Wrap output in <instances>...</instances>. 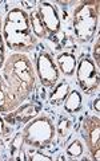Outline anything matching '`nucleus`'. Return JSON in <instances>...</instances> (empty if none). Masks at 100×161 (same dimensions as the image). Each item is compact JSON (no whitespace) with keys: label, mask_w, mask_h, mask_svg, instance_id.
<instances>
[{"label":"nucleus","mask_w":100,"mask_h":161,"mask_svg":"<svg viewBox=\"0 0 100 161\" xmlns=\"http://www.w3.org/2000/svg\"><path fill=\"white\" fill-rule=\"evenodd\" d=\"M24 142V138H23V134L22 133H18L15 136V138L12 140V145H11V156H12V160H16V156L19 153H23L22 152V145Z\"/></svg>","instance_id":"16"},{"label":"nucleus","mask_w":100,"mask_h":161,"mask_svg":"<svg viewBox=\"0 0 100 161\" xmlns=\"http://www.w3.org/2000/svg\"><path fill=\"white\" fill-rule=\"evenodd\" d=\"M82 106H83V99H82L80 93L76 92V90H71V92L68 93L67 98L64 99V109H66V112L75 114V113L80 112Z\"/></svg>","instance_id":"13"},{"label":"nucleus","mask_w":100,"mask_h":161,"mask_svg":"<svg viewBox=\"0 0 100 161\" xmlns=\"http://www.w3.org/2000/svg\"><path fill=\"white\" fill-rule=\"evenodd\" d=\"M19 99L15 97L13 93L8 89L6 80L0 74V113H9L15 112L20 106Z\"/></svg>","instance_id":"9"},{"label":"nucleus","mask_w":100,"mask_h":161,"mask_svg":"<svg viewBox=\"0 0 100 161\" xmlns=\"http://www.w3.org/2000/svg\"><path fill=\"white\" fill-rule=\"evenodd\" d=\"M82 136L92 154V158H100V119L99 115H87L82 125Z\"/></svg>","instance_id":"7"},{"label":"nucleus","mask_w":100,"mask_h":161,"mask_svg":"<svg viewBox=\"0 0 100 161\" xmlns=\"http://www.w3.org/2000/svg\"><path fill=\"white\" fill-rule=\"evenodd\" d=\"M28 18H29V23H31V28H32V32L35 36L38 39H47L48 38L47 30L44 27L43 20L40 18L38 9H32V11L28 14Z\"/></svg>","instance_id":"12"},{"label":"nucleus","mask_w":100,"mask_h":161,"mask_svg":"<svg viewBox=\"0 0 100 161\" xmlns=\"http://www.w3.org/2000/svg\"><path fill=\"white\" fill-rule=\"evenodd\" d=\"M39 108L33 106V105H24L19 110L16 109L15 113H11V115H7L4 121H7L9 124H15V122H28L31 121L33 117L38 115Z\"/></svg>","instance_id":"10"},{"label":"nucleus","mask_w":100,"mask_h":161,"mask_svg":"<svg viewBox=\"0 0 100 161\" xmlns=\"http://www.w3.org/2000/svg\"><path fill=\"white\" fill-rule=\"evenodd\" d=\"M99 97H96V101H95V103H93V108H95V110H96V113H99L100 112V109H99Z\"/></svg>","instance_id":"22"},{"label":"nucleus","mask_w":100,"mask_h":161,"mask_svg":"<svg viewBox=\"0 0 100 161\" xmlns=\"http://www.w3.org/2000/svg\"><path fill=\"white\" fill-rule=\"evenodd\" d=\"M2 27H3V22H2V18H0V67H3L4 62V55H6V43H4V39H3V31H2Z\"/></svg>","instance_id":"18"},{"label":"nucleus","mask_w":100,"mask_h":161,"mask_svg":"<svg viewBox=\"0 0 100 161\" xmlns=\"http://www.w3.org/2000/svg\"><path fill=\"white\" fill-rule=\"evenodd\" d=\"M7 133V126H6V121L3 117H0V136Z\"/></svg>","instance_id":"21"},{"label":"nucleus","mask_w":100,"mask_h":161,"mask_svg":"<svg viewBox=\"0 0 100 161\" xmlns=\"http://www.w3.org/2000/svg\"><path fill=\"white\" fill-rule=\"evenodd\" d=\"M84 152V145L80 140H73L71 144L66 148V153L71 158H79Z\"/></svg>","instance_id":"15"},{"label":"nucleus","mask_w":100,"mask_h":161,"mask_svg":"<svg viewBox=\"0 0 100 161\" xmlns=\"http://www.w3.org/2000/svg\"><path fill=\"white\" fill-rule=\"evenodd\" d=\"M29 157H27V160H31V161H52V158L47 154H43L38 152V150H33V152H29L27 153Z\"/></svg>","instance_id":"19"},{"label":"nucleus","mask_w":100,"mask_h":161,"mask_svg":"<svg viewBox=\"0 0 100 161\" xmlns=\"http://www.w3.org/2000/svg\"><path fill=\"white\" fill-rule=\"evenodd\" d=\"M76 64H78L76 57L72 53L68 51L60 53L56 58V66L64 75H72L75 70H76Z\"/></svg>","instance_id":"11"},{"label":"nucleus","mask_w":100,"mask_h":161,"mask_svg":"<svg viewBox=\"0 0 100 161\" xmlns=\"http://www.w3.org/2000/svg\"><path fill=\"white\" fill-rule=\"evenodd\" d=\"M93 59L96 62V66L99 67L100 66V40L99 38L96 39V43L93 46Z\"/></svg>","instance_id":"20"},{"label":"nucleus","mask_w":100,"mask_h":161,"mask_svg":"<svg viewBox=\"0 0 100 161\" xmlns=\"http://www.w3.org/2000/svg\"><path fill=\"white\" fill-rule=\"evenodd\" d=\"M76 77L79 86L82 87V90L86 94H92L99 90V85H100L99 67L88 57L80 59L76 67Z\"/></svg>","instance_id":"5"},{"label":"nucleus","mask_w":100,"mask_h":161,"mask_svg":"<svg viewBox=\"0 0 100 161\" xmlns=\"http://www.w3.org/2000/svg\"><path fill=\"white\" fill-rule=\"evenodd\" d=\"M2 77L20 103L28 99L35 89L36 75L32 62L23 53H12L6 59Z\"/></svg>","instance_id":"1"},{"label":"nucleus","mask_w":100,"mask_h":161,"mask_svg":"<svg viewBox=\"0 0 100 161\" xmlns=\"http://www.w3.org/2000/svg\"><path fill=\"white\" fill-rule=\"evenodd\" d=\"M2 31L6 46L13 53L24 54L31 51L38 43V38L31 28L28 12L22 7H12L7 12Z\"/></svg>","instance_id":"2"},{"label":"nucleus","mask_w":100,"mask_h":161,"mask_svg":"<svg viewBox=\"0 0 100 161\" xmlns=\"http://www.w3.org/2000/svg\"><path fill=\"white\" fill-rule=\"evenodd\" d=\"M56 133L52 121L47 115H39V117L28 121L23 129L24 144L35 149H42L48 147Z\"/></svg>","instance_id":"4"},{"label":"nucleus","mask_w":100,"mask_h":161,"mask_svg":"<svg viewBox=\"0 0 100 161\" xmlns=\"http://www.w3.org/2000/svg\"><path fill=\"white\" fill-rule=\"evenodd\" d=\"M99 23V2H82L72 15L73 34L80 43L89 42Z\"/></svg>","instance_id":"3"},{"label":"nucleus","mask_w":100,"mask_h":161,"mask_svg":"<svg viewBox=\"0 0 100 161\" xmlns=\"http://www.w3.org/2000/svg\"><path fill=\"white\" fill-rule=\"evenodd\" d=\"M69 92H71L69 83L66 82V80H63V82H60V83H56L53 87V92L51 93V95H49V103L59 105V103L64 102V99L67 98Z\"/></svg>","instance_id":"14"},{"label":"nucleus","mask_w":100,"mask_h":161,"mask_svg":"<svg viewBox=\"0 0 100 161\" xmlns=\"http://www.w3.org/2000/svg\"><path fill=\"white\" fill-rule=\"evenodd\" d=\"M36 9L43 20L44 27L47 30L48 38H53L60 31V18L56 7L48 2H42L39 3Z\"/></svg>","instance_id":"8"},{"label":"nucleus","mask_w":100,"mask_h":161,"mask_svg":"<svg viewBox=\"0 0 100 161\" xmlns=\"http://www.w3.org/2000/svg\"><path fill=\"white\" fill-rule=\"evenodd\" d=\"M71 128H72L71 121L62 119V122H60L59 126H58V133L60 134V137L64 138V137H67V136L69 134V132H71Z\"/></svg>","instance_id":"17"},{"label":"nucleus","mask_w":100,"mask_h":161,"mask_svg":"<svg viewBox=\"0 0 100 161\" xmlns=\"http://www.w3.org/2000/svg\"><path fill=\"white\" fill-rule=\"evenodd\" d=\"M35 71L38 74L40 83L44 87L52 89L58 83L59 69L56 66V63L53 62V58L51 57V54H48L47 51H42L39 54V57L36 59V70Z\"/></svg>","instance_id":"6"}]
</instances>
